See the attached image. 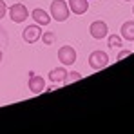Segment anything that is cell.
Returning <instances> with one entry per match:
<instances>
[{
	"label": "cell",
	"instance_id": "6da1fadb",
	"mask_svg": "<svg viewBox=\"0 0 134 134\" xmlns=\"http://www.w3.org/2000/svg\"><path fill=\"white\" fill-rule=\"evenodd\" d=\"M69 5L65 0H53L51 2V18H54L56 22H65L69 18Z\"/></svg>",
	"mask_w": 134,
	"mask_h": 134
},
{
	"label": "cell",
	"instance_id": "7a4b0ae2",
	"mask_svg": "<svg viewBox=\"0 0 134 134\" xmlns=\"http://www.w3.org/2000/svg\"><path fill=\"white\" fill-rule=\"evenodd\" d=\"M89 65L92 67L94 71L105 69V67L109 65V54H107L105 51H100V49L92 51L91 56H89Z\"/></svg>",
	"mask_w": 134,
	"mask_h": 134
},
{
	"label": "cell",
	"instance_id": "3957f363",
	"mask_svg": "<svg viewBox=\"0 0 134 134\" xmlns=\"http://www.w3.org/2000/svg\"><path fill=\"white\" fill-rule=\"evenodd\" d=\"M27 7L24 5V4H13L11 7H9V18H11V22L15 24H22L27 20Z\"/></svg>",
	"mask_w": 134,
	"mask_h": 134
},
{
	"label": "cell",
	"instance_id": "277c9868",
	"mask_svg": "<svg viewBox=\"0 0 134 134\" xmlns=\"http://www.w3.org/2000/svg\"><path fill=\"white\" fill-rule=\"evenodd\" d=\"M58 60L62 65H72L76 62V51L71 45H62L58 51Z\"/></svg>",
	"mask_w": 134,
	"mask_h": 134
},
{
	"label": "cell",
	"instance_id": "5b68a950",
	"mask_svg": "<svg viewBox=\"0 0 134 134\" xmlns=\"http://www.w3.org/2000/svg\"><path fill=\"white\" fill-rule=\"evenodd\" d=\"M89 33H91L92 38L102 40V38H105L109 35V27H107V24L103 22V20H94L89 27Z\"/></svg>",
	"mask_w": 134,
	"mask_h": 134
},
{
	"label": "cell",
	"instance_id": "8992f818",
	"mask_svg": "<svg viewBox=\"0 0 134 134\" xmlns=\"http://www.w3.org/2000/svg\"><path fill=\"white\" fill-rule=\"evenodd\" d=\"M22 36H24V40H25L27 44H35V42H38V40L42 38V29H40V25H38V24L27 25V27L24 29Z\"/></svg>",
	"mask_w": 134,
	"mask_h": 134
},
{
	"label": "cell",
	"instance_id": "52a82bcc",
	"mask_svg": "<svg viewBox=\"0 0 134 134\" xmlns=\"http://www.w3.org/2000/svg\"><path fill=\"white\" fill-rule=\"evenodd\" d=\"M27 87L33 94H42L45 91V80L42 76H36V74H31L29 82H27Z\"/></svg>",
	"mask_w": 134,
	"mask_h": 134
},
{
	"label": "cell",
	"instance_id": "ba28073f",
	"mask_svg": "<svg viewBox=\"0 0 134 134\" xmlns=\"http://www.w3.org/2000/svg\"><path fill=\"white\" fill-rule=\"evenodd\" d=\"M67 5H69V11L74 13V15H85L87 9H89V2L87 0H69Z\"/></svg>",
	"mask_w": 134,
	"mask_h": 134
},
{
	"label": "cell",
	"instance_id": "9c48e42d",
	"mask_svg": "<svg viewBox=\"0 0 134 134\" xmlns=\"http://www.w3.org/2000/svg\"><path fill=\"white\" fill-rule=\"evenodd\" d=\"M31 16H33V20L38 24V25H47V24H51V15H49L47 11H44V9H40V7L33 9Z\"/></svg>",
	"mask_w": 134,
	"mask_h": 134
},
{
	"label": "cell",
	"instance_id": "30bf717a",
	"mask_svg": "<svg viewBox=\"0 0 134 134\" xmlns=\"http://www.w3.org/2000/svg\"><path fill=\"white\" fill-rule=\"evenodd\" d=\"M67 76V69L65 67H56V69H51L49 71V80L53 83H64Z\"/></svg>",
	"mask_w": 134,
	"mask_h": 134
},
{
	"label": "cell",
	"instance_id": "8fae6325",
	"mask_svg": "<svg viewBox=\"0 0 134 134\" xmlns=\"http://www.w3.org/2000/svg\"><path fill=\"white\" fill-rule=\"evenodd\" d=\"M121 38L123 40H134V22L127 20L121 25Z\"/></svg>",
	"mask_w": 134,
	"mask_h": 134
},
{
	"label": "cell",
	"instance_id": "7c38bea8",
	"mask_svg": "<svg viewBox=\"0 0 134 134\" xmlns=\"http://www.w3.org/2000/svg\"><path fill=\"white\" fill-rule=\"evenodd\" d=\"M78 80H82V74L78 72V71H72V72H67L65 80H64V83H74V82H78Z\"/></svg>",
	"mask_w": 134,
	"mask_h": 134
},
{
	"label": "cell",
	"instance_id": "4fadbf2b",
	"mask_svg": "<svg viewBox=\"0 0 134 134\" xmlns=\"http://www.w3.org/2000/svg\"><path fill=\"white\" fill-rule=\"evenodd\" d=\"M121 42H123V38H121V36H118V35H111V36H109V40H107V44H109V47H111V49L120 47V45H121Z\"/></svg>",
	"mask_w": 134,
	"mask_h": 134
},
{
	"label": "cell",
	"instance_id": "5bb4252c",
	"mask_svg": "<svg viewBox=\"0 0 134 134\" xmlns=\"http://www.w3.org/2000/svg\"><path fill=\"white\" fill-rule=\"evenodd\" d=\"M42 42H44L45 45H51L53 42H54V35H53L51 31H47V33H42Z\"/></svg>",
	"mask_w": 134,
	"mask_h": 134
},
{
	"label": "cell",
	"instance_id": "9a60e30c",
	"mask_svg": "<svg viewBox=\"0 0 134 134\" xmlns=\"http://www.w3.org/2000/svg\"><path fill=\"white\" fill-rule=\"evenodd\" d=\"M5 13H7V5H5L4 0H0V20L5 16Z\"/></svg>",
	"mask_w": 134,
	"mask_h": 134
},
{
	"label": "cell",
	"instance_id": "2e32d148",
	"mask_svg": "<svg viewBox=\"0 0 134 134\" xmlns=\"http://www.w3.org/2000/svg\"><path fill=\"white\" fill-rule=\"evenodd\" d=\"M134 51H121L120 54H118V60H123V58H127V56H131Z\"/></svg>",
	"mask_w": 134,
	"mask_h": 134
},
{
	"label": "cell",
	"instance_id": "e0dca14e",
	"mask_svg": "<svg viewBox=\"0 0 134 134\" xmlns=\"http://www.w3.org/2000/svg\"><path fill=\"white\" fill-rule=\"evenodd\" d=\"M2 56H4V54H2V51H0V62H2Z\"/></svg>",
	"mask_w": 134,
	"mask_h": 134
},
{
	"label": "cell",
	"instance_id": "ac0fdd59",
	"mask_svg": "<svg viewBox=\"0 0 134 134\" xmlns=\"http://www.w3.org/2000/svg\"><path fill=\"white\" fill-rule=\"evenodd\" d=\"M125 2H132V0H125Z\"/></svg>",
	"mask_w": 134,
	"mask_h": 134
},
{
	"label": "cell",
	"instance_id": "d6986e66",
	"mask_svg": "<svg viewBox=\"0 0 134 134\" xmlns=\"http://www.w3.org/2000/svg\"><path fill=\"white\" fill-rule=\"evenodd\" d=\"M132 13H134V7H132Z\"/></svg>",
	"mask_w": 134,
	"mask_h": 134
}]
</instances>
